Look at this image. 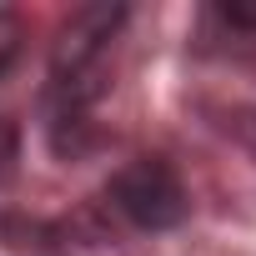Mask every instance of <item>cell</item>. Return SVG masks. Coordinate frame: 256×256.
<instances>
[{
  "instance_id": "6da1fadb",
  "label": "cell",
  "mask_w": 256,
  "mask_h": 256,
  "mask_svg": "<svg viewBox=\"0 0 256 256\" xmlns=\"http://www.w3.org/2000/svg\"><path fill=\"white\" fill-rule=\"evenodd\" d=\"M110 201L131 216L136 226H146V231H171L191 211L186 186H181V176L166 161H131L126 171H116Z\"/></svg>"
},
{
  "instance_id": "7a4b0ae2",
  "label": "cell",
  "mask_w": 256,
  "mask_h": 256,
  "mask_svg": "<svg viewBox=\"0 0 256 256\" xmlns=\"http://www.w3.org/2000/svg\"><path fill=\"white\" fill-rule=\"evenodd\" d=\"M120 20H126V6H80V10H70L60 20L56 50H50V76L70 96V106L80 100V80L90 76V66L100 60V50L110 46Z\"/></svg>"
},
{
  "instance_id": "3957f363",
  "label": "cell",
  "mask_w": 256,
  "mask_h": 256,
  "mask_svg": "<svg viewBox=\"0 0 256 256\" xmlns=\"http://www.w3.org/2000/svg\"><path fill=\"white\" fill-rule=\"evenodd\" d=\"M20 40H26V26L16 10H0V76H6V66L20 56Z\"/></svg>"
},
{
  "instance_id": "277c9868",
  "label": "cell",
  "mask_w": 256,
  "mask_h": 256,
  "mask_svg": "<svg viewBox=\"0 0 256 256\" xmlns=\"http://www.w3.org/2000/svg\"><path fill=\"white\" fill-rule=\"evenodd\" d=\"M16 161H20V136H16V126H10V120H0V186L10 181Z\"/></svg>"
},
{
  "instance_id": "5b68a950",
  "label": "cell",
  "mask_w": 256,
  "mask_h": 256,
  "mask_svg": "<svg viewBox=\"0 0 256 256\" xmlns=\"http://www.w3.org/2000/svg\"><path fill=\"white\" fill-rule=\"evenodd\" d=\"M221 20L226 26H241V30H256V6H251V0H226Z\"/></svg>"
}]
</instances>
